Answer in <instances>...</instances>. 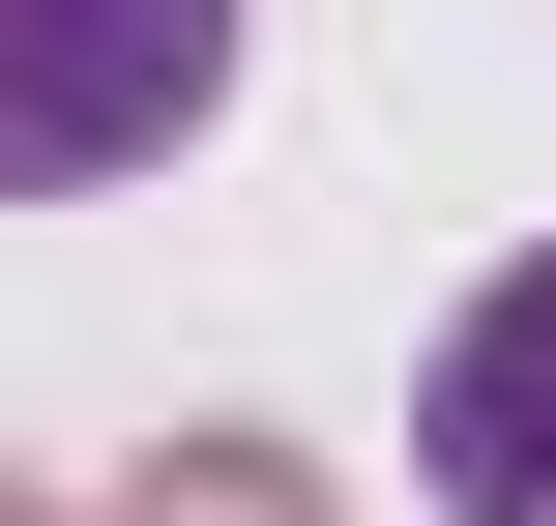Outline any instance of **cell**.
<instances>
[{"mask_svg":"<svg viewBox=\"0 0 556 526\" xmlns=\"http://www.w3.org/2000/svg\"><path fill=\"white\" fill-rule=\"evenodd\" d=\"M205 88H235V0H0V205L205 146Z\"/></svg>","mask_w":556,"mask_h":526,"instance_id":"6da1fadb","label":"cell"},{"mask_svg":"<svg viewBox=\"0 0 556 526\" xmlns=\"http://www.w3.org/2000/svg\"><path fill=\"white\" fill-rule=\"evenodd\" d=\"M410 469H440V526H556V264H498V293L440 322Z\"/></svg>","mask_w":556,"mask_h":526,"instance_id":"7a4b0ae2","label":"cell"},{"mask_svg":"<svg viewBox=\"0 0 556 526\" xmlns=\"http://www.w3.org/2000/svg\"><path fill=\"white\" fill-rule=\"evenodd\" d=\"M117 526H323V498H293L264 439H176V469H147V498H117Z\"/></svg>","mask_w":556,"mask_h":526,"instance_id":"3957f363","label":"cell"},{"mask_svg":"<svg viewBox=\"0 0 556 526\" xmlns=\"http://www.w3.org/2000/svg\"><path fill=\"white\" fill-rule=\"evenodd\" d=\"M0 526H29V498H0Z\"/></svg>","mask_w":556,"mask_h":526,"instance_id":"277c9868","label":"cell"}]
</instances>
